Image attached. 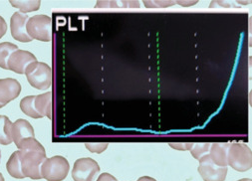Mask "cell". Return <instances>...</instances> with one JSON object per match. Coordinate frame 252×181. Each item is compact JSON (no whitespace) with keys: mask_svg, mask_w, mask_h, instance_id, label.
Masks as SVG:
<instances>
[{"mask_svg":"<svg viewBox=\"0 0 252 181\" xmlns=\"http://www.w3.org/2000/svg\"><path fill=\"white\" fill-rule=\"evenodd\" d=\"M212 144L204 143V144H194L192 149L190 150V153L192 157L199 160L202 156L209 153V150H211Z\"/></svg>","mask_w":252,"mask_h":181,"instance_id":"obj_19","label":"cell"},{"mask_svg":"<svg viewBox=\"0 0 252 181\" xmlns=\"http://www.w3.org/2000/svg\"><path fill=\"white\" fill-rule=\"evenodd\" d=\"M21 92L20 83L12 78L0 79V105L6 106L15 100Z\"/></svg>","mask_w":252,"mask_h":181,"instance_id":"obj_9","label":"cell"},{"mask_svg":"<svg viewBox=\"0 0 252 181\" xmlns=\"http://www.w3.org/2000/svg\"><path fill=\"white\" fill-rule=\"evenodd\" d=\"M13 7L19 8L22 13L36 11L40 7V1H10Z\"/></svg>","mask_w":252,"mask_h":181,"instance_id":"obj_18","label":"cell"},{"mask_svg":"<svg viewBox=\"0 0 252 181\" xmlns=\"http://www.w3.org/2000/svg\"><path fill=\"white\" fill-rule=\"evenodd\" d=\"M35 133L33 126L29 121L19 119L17 120L12 126V140L15 146L18 148L22 141L28 138H34Z\"/></svg>","mask_w":252,"mask_h":181,"instance_id":"obj_11","label":"cell"},{"mask_svg":"<svg viewBox=\"0 0 252 181\" xmlns=\"http://www.w3.org/2000/svg\"><path fill=\"white\" fill-rule=\"evenodd\" d=\"M26 30L31 39L50 42L52 40V19L47 15H35L28 19Z\"/></svg>","mask_w":252,"mask_h":181,"instance_id":"obj_5","label":"cell"},{"mask_svg":"<svg viewBox=\"0 0 252 181\" xmlns=\"http://www.w3.org/2000/svg\"><path fill=\"white\" fill-rule=\"evenodd\" d=\"M0 160H1V151H0Z\"/></svg>","mask_w":252,"mask_h":181,"instance_id":"obj_27","label":"cell"},{"mask_svg":"<svg viewBox=\"0 0 252 181\" xmlns=\"http://www.w3.org/2000/svg\"><path fill=\"white\" fill-rule=\"evenodd\" d=\"M16 50H18V46H16V45L13 43H10V42L0 43V68L8 70L7 69L8 59L11 56V54Z\"/></svg>","mask_w":252,"mask_h":181,"instance_id":"obj_16","label":"cell"},{"mask_svg":"<svg viewBox=\"0 0 252 181\" xmlns=\"http://www.w3.org/2000/svg\"><path fill=\"white\" fill-rule=\"evenodd\" d=\"M28 19H29V16L26 13H22V12H15L11 16L10 30H11V35L15 40L23 43L30 42L33 40L30 38L26 30V24Z\"/></svg>","mask_w":252,"mask_h":181,"instance_id":"obj_10","label":"cell"},{"mask_svg":"<svg viewBox=\"0 0 252 181\" xmlns=\"http://www.w3.org/2000/svg\"><path fill=\"white\" fill-rule=\"evenodd\" d=\"M137 181H157V180L150 176H143V177H140Z\"/></svg>","mask_w":252,"mask_h":181,"instance_id":"obj_24","label":"cell"},{"mask_svg":"<svg viewBox=\"0 0 252 181\" xmlns=\"http://www.w3.org/2000/svg\"><path fill=\"white\" fill-rule=\"evenodd\" d=\"M20 152L21 168L24 177L34 180L42 179L41 167L46 159V152L35 138H28L21 142L17 148Z\"/></svg>","mask_w":252,"mask_h":181,"instance_id":"obj_1","label":"cell"},{"mask_svg":"<svg viewBox=\"0 0 252 181\" xmlns=\"http://www.w3.org/2000/svg\"><path fill=\"white\" fill-rule=\"evenodd\" d=\"M69 169L68 160L61 155H56L45 159L41 167V175L47 181H63L67 177Z\"/></svg>","mask_w":252,"mask_h":181,"instance_id":"obj_4","label":"cell"},{"mask_svg":"<svg viewBox=\"0 0 252 181\" xmlns=\"http://www.w3.org/2000/svg\"><path fill=\"white\" fill-rule=\"evenodd\" d=\"M6 169H7L8 173L16 179L25 178L23 175V172H22V168H21V160H20L19 151H15L11 154V156L9 157V159L7 161Z\"/></svg>","mask_w":252,"mask_h":181,"instance_id":"obj_15","label":"cell"},{"mask_svg":"<svg viewBox=\"0 0 252 181\" xmlns=\"http://www.w3.org/2000/svg\"><path fill=\"white\" fill-rule=\"evenodd\" d=\"M100 172L98 162L90 157L79 158L75 161L72 178L74 181H94Z\"/></svg>","mask_w":252,"mask_h":181,"instance_id":"obj_6","label":"cell"},{"mask_svg":"<svg viewBox=\"0 0 252 181\" xmlns=\"http://www.w3.org/2000/svg\"><path fill=\"white\" fill-rule=\"evenodd\" d=\"M97 181H117V179H116L113 175H111L110 173L104 172V173H102V174L98 177Z\"/></svg>","mask_w":252,"mask_h":181,"instance_id":"obj_23","label":"cell"},{"mask_svg":"<svg viewBox=\"0 0 252 181\" xmlns=\"http://www.w3.org/2000/svg\"><path fill=\"white\" fill-rule=\"evenodd\" d=\"M34 99H35V96H28L23 98L20 102V109L26 116L30 118L41 119V116L35 111Z\"/></svg>","mask_w":252,"mask_h":181,"instance_id":"obj_17","label":"cell"},{"mask_svg":"<svg viewBox=\"0 0 252 181\" xmlns=\"http://www.w3.org/2000/svg\"><path fill=\"white\" fill-rule=\"evenodd\" d=\"M237 181H252L250 178H242L240 180H237Z\"/></svg>","mask_w":252,"mask_h":181,"instance_id":"obj_25","label":"cell"},{"mask_svg":"<svg viewBox=\"0 0 252 181\" xmlns=\"http://www.w3.org/2000/svg\"><path fill=\"white\" fill-rule=\"evenodd\" d=\"M35 111L41 116V118L46 117L52 119L53 110V95L51 92L35 96L34 99Z\"/></svg>","mask_w":252,"mask_h":181,"instance_id":"obj_12","label":"cell"},{"mask_svg":"<svg viewBox=\"0 0 252 181\" xmlns=\"http://www.w3.org/2000/svg\"><path fill=\"white\" fill-rule=\"evenodd\" d=\"M25 75L29 84L35 89L44 90L50 89L52 86V69L43 62L37 61L30 64L25 71Z\"/></svg>","mask_w":252,"mask_h":181,"instance_id":"obj_2","label":"cell"},{"mask_svg":"<svg viewBox=\"0 0 252 181\" xmlns=\"http://www.w3.org/2000/svg\"><path fill=\"white\" fill-rule=\"evenodd\" d=\"M1 108H3V107H2V106H1V105H0V109H1Z\"/></svg>","mask_w":252,"mask_h":181,"instance_id":"obj_28","label":"cell"},{"mask_svg":"<svg viewBox=\"0 0 252 181\" xmlns=\"http://www.w3.org/2000/svg\"><path fill=\"white\" fill-rule=\"evenodd\" d=\"M34 62H37V59L31 52L18 49L9 57L7 69L17 74H25L27 67Z\"/></svg>","mask_w":252,"mask_h":181,"instance_id":"obj_8","label":"cell"},{"mask_svg":"<svg viewBox=\"0 0 252 181\" xmlns=\"http://www.w3.org/2000/svg\"><path fill=\"white\" fill-rule=\"evenodd\" d=\"M108 144L106 143H99V144H86V148L88 149V151H90L91 152H97V153H101L104 151L107 150L108 148Z\"/></svg>","mask_w":252,"mask_h":181,"instance_id":"obj_20","label":"cell"},{"mask_svg":"<svg viewBox=\"0 0 252 181\" xmlns=\"http://www.w3.org/2000/svg\"><path fill=\"white\" fill-rule=\"evenodd\" d=\"M0 181H4V177H3L2 173H0Z\"/></svg>","mask_w":252,"mask_h":181,"instance_id":"obj_26","label":"cell"},{"mask_svg":"<svg viewBox=\"0 0 252 181\" xmlns=\"http://www.w3.org/2000/svg\"><path fill=\"white\" fill-rule=\"evenodd\" d=\"M197 168L203 181H224L227 175V167H220L213 162L209 154L202 156Z\"/></svg>","mask_w":252,"mask_h":181,"instance_id":"obj_7","label":"cell"},{"mask_svg":"<svg viewBox=\"0 0 252 181\" xmlns=\"http://www.w3.org/2000/svg\"><path fill=\"white\" fill-rule=\"evenodd\" d=\"M7 31V24L3 17L0 16V38H2Z\"/></svg>","mask_w":252,"mask_h":181,"instance_id":"obj_22","label":"cell"},{"mask_svg":"<svg viewBox=\"0 0 252 181\" xmlns=\"http://www.w3.org/2000/svg\"><path fill=\"white\" fill-rule=\"evenodd\" d=\"M193 145H194L193 143H171L170 147L176 151H190Z\"/></svg>","mask_w":252,"mask_h":181,"instance_id":"obj_21","label":"cell"},{"mask_svg":"<svg viewBox=\"0 0 252 181\" xmlns=\"http://www.w3.org/2000/svg\"><path fill=\"white\" fill-rule=\"evenodd\" d=\"M227 165L239 172H245L252 167V153L244 144H230L227 151Z\"/></svg>","mask_w":252,"mask_h":181,"instance_id":"obj_3","label":"cell"},{"mask_svg":"<svg viewBox=\"0 0 252 181\" xmlns=\"http://www.w3.org/2000/svg\"><path fill=\"white\" fill-rule=\"evenodd\" d=\"M228 143H215L209 150V157L213 162L220 167H227V151L229 148Z\"/></svg>","mask_w":252,"mask_h":181,"instance_id":"obj_13","label":"cell"},{"mask_svg":"<svg viewBox=\"0 0 252 181\" xmlns=\"http://www.w3.org/2000/svg\"><path fill=\"white\" fill-rule=\"evenodd\" d=\"M12 126L13 123L6 116H0V145L8 146L13 143Z\"/></svg>","mask_w":252,"mask_h":181,"instance_id":"obj_14","label":"cell"}]
</instances>
